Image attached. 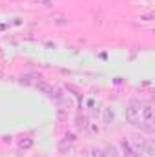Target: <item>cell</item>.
Wrapping results in <instances>:
<instances>
[{"label": "cell", "instance_id": "1", "mask_svg": "<svg viewBox=\"0 0 155 157\" xmlns=\"http://www.w3.org/2000/svg\"><path fill=\"white\" fill-rule=\"evenodd\" d=\"M143 113H144L146 123H152V106H146V108L143 110Z\"/></svg>", "mask_w": 155, "mask_h": 157}]
</instances>
